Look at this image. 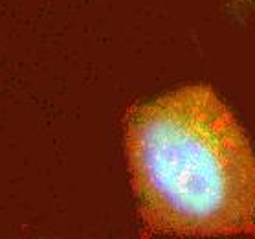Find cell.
Returning a JSON list of instances; mask_svg holds the SVG:
<instances>
[{
	"instance_id": "7a4b0ae2",
	"label": "cell",
	"mask_w": 255,
	"mask_h": 239,
	"mask_svg": "<svg viewBox=\"0 0 255 239\" xmlns=\"http://www.w3.org/2000/svg\"><path fill=\"white\" fill-rule=\"evenodd\" d=\"M224 6L235 18H244L255 13V0H224Z\"/></svg>"
},
{
	"instance_id": "6da1fadb",
	"label": "cell",
	"mask_w": 255,
	"mask_h": 239,
	"mask_svg": "<svg viewBox=\"0 0 255 239\" xmlns=\"http://www.w3.org/2000/svg\"><path fill=\"white\" fill-rule=\"evenodd\" d=\"M125 157L147 234L255 236V151L211 88L187 85L132 107Z\"/></svg>"
}]
</instances>
